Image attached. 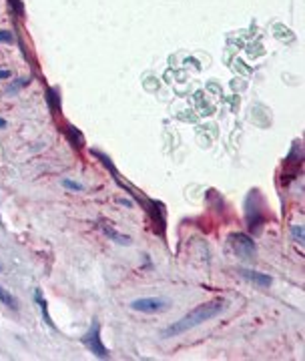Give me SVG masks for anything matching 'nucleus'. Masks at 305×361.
I'll return each mask as SVG.
<instances>
[{"label": "nucleus", "mask_w": 305, "mask_h": 361, "mask_svg": "<svg viewBox=\"0 0 305 361\" xmlns=\"http://www.w3.org/2000/svg\"><path fill=\"white\" fill-rule=\"evenodd\" d=\"M223 309H225V301H219V299L217 301L203 303V305L195 307L191 313H187L183 319L175 321L173 325H169V327L163 331V337H177V335H181V333H185V331H189V329H195V327H199L201 323L217 317Z\"/></svg>", "instance_id": "obj_1"}, {"label": "nucleus", "mask_w": 305, "mask_h": 361, "mask_svg": "<svg viewBox=\"0 0 305 361\" xmlns=\"http://www.w3.org/2000/svg\"><path fill=\"white\" fill-rule=\"evenodd\" d=\"M83 343L87 345V349H90V353H94L98 359H107L109 357V351L100 341V325H98V321L92 323L90 331L83 337Z\"/></svg>", "instance_id": "obj_2"}, {"label": "nucleus", "mask_w": 305, "mask_h": 361, "mask_svg": "<svg viewBox=\"0 0 305 361\" xmlns=\"http://www.w3.org/2000/svg\"><path fill=\"white\" fill-rule=\"evenodd\" d=\"M167 307H169V303L165 299H155V297L137 299L131 303V309L141 311V313H159V311H165Z\"/></svg>", "instance_id": "obj_3"}, {"label": "nucleus", "mask_w": 305, "mask_h": 361, "mask_svg": "<svg viewBox=\"0 0 305 361\" xmlns=\"http://www.w3.org/2000/svg\"><path fill=\"white\" fill-rule=\"evenodd\" d=\"M231 247H233V251H235L239 257H243V259H251V257L255 255V245H253V241L249 239L247 235H243V233H235V235L231 237Z\"/></svg>", "instance_id": "obj_4"}, {"label": "nucleus", "mask_w": 305, "mask_h": 361, "mask_svg": "<svg viewBox=\"0 0 305 361\" xmlns=\"http://www.w3.org/2000/svg\"><path fill=\"white\" fill-rule=\"evenodd\" d=\"M241 275H243L245 279L253 281V283H259V285H263V287H267V285L271 283V277L259 275V273H255V271H241Z\"/></svg>", "instance_id": "obj_5"}, {"label": "nucleus", "mask_w": 305, "mask_h": 361, "mask_svg": "<svg viewBox=\"0 0 305 361\" xmlns=\"http://www.w3.org/2000/svg\"><path fill=\"white\" fill-rule=\"evenodd\" d=\"M0 301H2L6 307L14 309V311L18 309V305H16V299H14V297H12V295H10V293H8V291H6L2 285H0Z\"/></svg>", "instance_id": "obj_6"}, {"label": "nucleus", "mask_w": 305, "mask_h": 361, "mask_svg": "<svg viewBox=\"0 0 305 361\" xmlns=\"http://www.w3.org/2000/svg\"><path fill=\"white\" fill-rule=\"evenodd\" d=\"M103 231H105V233H107L111 239L117 241V243H123V245H129V243H131V239H129V237H125V235H119L117 231H113V229H111V227H107V225H103Z\"/></svg>", "instance_id": "obj_7"}, {"label": "nucleus", "mask_w": 305, "mask_h": 361, "mask_svg": "<svg viewBox=\"0 0 305 361\" xmlns=\"http://www.w3.org/2000/svg\"><path fill=\"white\" fill-rule=\"evenodd\" d=\"M69 139H71L73 143L77 141V147H83V143H85V141H83V135H81L77 128H69Z\"/></svg>", "instance_id": "obj_8"}, {"label": "nucleus", "mask_w": 305, "mask_h": 361, "mask_svg": "<svg viewBox=\"0 0 305 361\" xmlns=\"http://www.w3.org/2000/svg\"><path fill=\"white\" fill-rule=\"evenodd\" d=\"M37 301H39V305H41V311L44 313V321H46L48 325H52V321H50L48 313H46V301H44L43 297H41V293H37Z\"/></svg>", "instance_id": "obj_9"}, {"label": "nucleus", "mask_w": 305, "mask_h": 361, "mask_svg": "<svg viewBox=\"0 0 305 361\" xmlns=\"http://www.w3.org/2000/svg\"><path fill=\"white\" fill-rule=\"evenodd\" d=\"M291 233H293V239L299 241V243H303V227H301V225H293Z\"/></svg>", "instance_id": "obj_10"}, {"label": "nucleus", "mask_w": 305, "mask_h": 361, "mask_svg": "<svg viewBox=\"0 0 305 361\" xmlns=\"http://www.w3.org/2000/svg\"><path fill=\"white\" fill-rule=\"evenodd\" d=\"M62 185H64L66 189H71V191H83V185L73 183V181H69V179H64V181H62Z\"/></svg>", "instance_id": "obj_11"}, {"label": "nucleus", "mask_w": 305, "mask_h": 361, "mask_svg": "<svg viewBox=\"0 0 305 361\" xmlns=\"http://www.w3.org/2000/svg\"><path fill=\"white\" fill-rule=\"evenodd\" d=\"M0 42H12V32L0 30Z\"/></svg>", "instance_id": "obj_12"}, {"label": "nucleus", "mask_w": 305, "mask_h": 361, "mask_svg": "<svg viewBox=\"0 0 305 361\" xmlns=\"http://www.w3.org/2000/svg\"><path fill=\"white\" fill-rule=\"evenodd\" d=\"M0 79H10V71H0Z\"/></svg>", "instance_id": "obj_13"}, {"label": "nucleus", "mask_w": 305, "mask_h": 361, "mask_svg": "<svg viewBox=\"0 0 305 361\" xmlns=\"http://www.w3.org/2000/svg\"><path fill=\"white\" fill-rule=\"evenodd\" d=\"M4 126H6V120L0 119V128H4Z\"/></svg>", "instance_id": "obj_14"}]
</instances>
